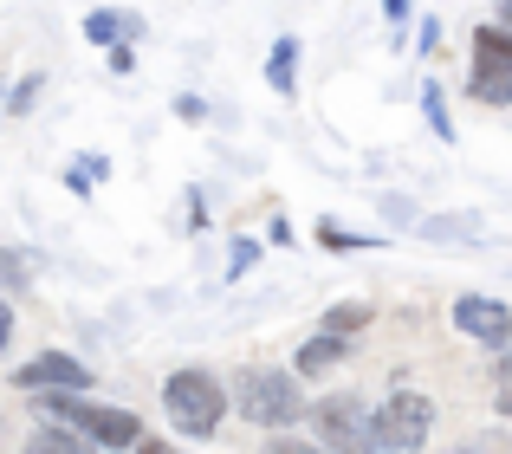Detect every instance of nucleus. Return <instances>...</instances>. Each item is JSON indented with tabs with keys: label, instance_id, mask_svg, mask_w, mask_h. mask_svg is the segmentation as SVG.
Wrapping results in <instances>:
<instances>
[{
	"label": "nucleus",
	"instance_id": "f257e3e1",
	"mask_svg": "<svg viewBox=\"0 0 512 454\" xmlns=\"http://www.w3.org/2000/svg\"><path fill=\"white\" fill-rule=\"evenodd\" d=\"M33 409H39L46 422H65V429L91 435L98 448H143V429H137V416H130V409H111V403H85L78 390H46V396H39Z\"/></svg>",
	"mask_w": 512,
	"mask_h": 454
},
{
	"label": "nucleus",
	"instance_id": "f03ea898",
	"mask_svg": "<svg viewBox=\"0 0 512 454\" xmlns=\"http://www.w3.org/2000/svg\"><path fill=\"white\" fill-rule=\"evenodd\" d=\"M234 390H240V416H247L253 429H292V422L312 409L305 390L286 377V370H260V364H253V370H240Z\"/></svg>",
	"mask_w": 512,
	"mask_h": 454
},
{
	"label": "nucleus",
	"instance_id": "7ed1b4c3",
	"mask_svg": "<svg viewBox=\"0 0 512 454\" xmlns=\"http://www.w3.org/2000/svg\"><path fill=\"white\" fill-rule=\"evenodd\" d=\"M163 403H169V422L182 435H214L227 416V390L208 377V370H175L163 383Z\"/></svg>",
	"mask_w": 512,
	"mask_h": 454
},
{
	"label": "nucleus",
	"instance_id": "20e7f679",
	"mask_svg": "<svg viewBox=\"0 0 512 454\" xmlns=\"http://www.w3.org/2000/svg\"><path fill=\"white\" fill-rule=\"evenodd\" d=\"M428 429H435V409H428V396H415V390H396V396H389V403L370 416V442L389 448V454L422 448Z\"/></svg>",
	"mask_w": 512,
	"mask_h": 454
},
{
	"label": "nucleus",
	"instance_id": "39448f33",
	"mask_svg": "<svg viewBox=\"0 0 512 454\" xmlns=\"http://www.w3.org/2000/svg\"><path fill=\"white\" fill-rule=\"evenodd\" d=\"M474 98L480 104H512V26H480L474 33Z\"/></svg>",
	"mask_w": 512,
	"mask_h": 454
},
{
	"label": "nucleus",
	"instance_id": "423d86ee",
	"mask_svg": "<svg viewBox=\"0 0 512 454\" xmlns=\"http://www.w3.org/2000/svg\"><path fill=\"white\" fill-rule=\"evenodd\" d=\"M318 442L331 454H370V403L363 396H325L318 403Z\"/></svg>",
	"mask_w": 512,
	"mask_h": 454
},
{
	"label": "nucleus",
	"instance_id": "0eeeda50",
	"mask_svg": "<svg viewBox=\"0 0 512 454\" xmlns=\"http://www.w3.org/2000/svg\"><path fill=\"white\" fill-rule=\"evenodd\" d=\"M454 325H461L474 344H487V351H506V344H512V312L500 299H474V292L454 299Z\"/></svg>",
	"mask_w": 512,
	"mask_h": 454
},
{
	"label": "nucleus",
	"instance_id": "6e6552de",
	"mask_svg": "<svg viewBox=\"0 0 512 454\" xmlns=\"http://www.w3.org/2000/svg\"><path fill=\"white\" fill-rule=\"evenodd\" d=\"M13 383H20V390H78V396H85L91 370L78 364V357H65V351H46V357H33V364L13 370Z\"/></svg>",
	"mask_w": 512,
	"mask_h": 454
},
{
	"label": "nucleus",
	"instance_id": "1a4fd4ad",
	"mask_svg": "<svg viewBox=\"0 0 512 454\" xmlns=\"http://www.w3.org/2000/svg\"><path fill=\"white\" fill-rule=\"evenodd\" d=\"M85 39L91 46H130V39H143V20L137 13H111V7H98V13H85Z\"/></svg>",
	"mask_w": 512,
	"mask_h": 454
},
{
	"label": "nucleus",
	"instance_id": "9d476101",
	"mask_svg": "<svg viewBox=\"0 0 512 454\" xmlns=\"http://www.w3.org/2000/svg\"><path fill=\"white\" fill-rule=\"evenodd\" d=\"M266 85L279 91V98H292L299 91V39H273V52H266Z\"/></svg>",
	"mask_w": 512,
	"mask_h": 454
},
{
	"label": "nucleus",
	"instance_id": "9b49d317",
	"mask_svg": "<svg viewBox=\"0 0 512 454\" xmlns=\"http://www.w3.org/2000/svg\"><path fill=\"white\" fill-rule=\"evenodd\" d=\"M26 454H91V435L65 429V422H46V429H33V442H26Z\"/></svg>",
	"mask_w": 512,
	"mask_h": 454
},
{
	"label": "nucleus",
	"instance_id": "f8f14e48",
	"mask_svg": "<svg viewBox=\"0 0 512 454\" xmlns=\"http://www.w3.org/2000/svg\"><path fill=\"white\" fill-rule=\"evenodd\" d=\"M331 364H344V338H338V331H318V338H305V351H299V370H305V377H325Z\"/></svg>",
	"mask_w": 512,
	"mask_h": 454
},
{
	"label": "nucleus",
	"instance_id": "ddd939ff",
	"mask_svg": "<svg viewBox=\"0 0 512 454\" xmlns=\"http://www.w3.org/2000/svg\"><path fill=\"white\" fill-rule=\"evenodd\" d=\"M422 234H428V240H474L480 221H474V215H441V221H422Z\"/></svg>",
	"mask_w": 512,
	"mask_h": 454
},
{
	"label": "nucleus",
	"instance_id": "4468645a",
	"mask_svg": "<svg viewBox=\"0 0 512 454\" xmlns=\"http://www.w3.org/2000/svg\"><path fill=\"white\" fill-rule=\"evenodd\" d=\"M422 111H428V130L448 143V137H454V124H448V104H441V85H422Z\"/></svg>",
	"mask_w": 512,
	"mask_h": 454
},
{
	"label": "nucleus",
	"instance_id": "2eb2a0df",
	"mask_svg": "<svg viewBox=\"0 0 512 454\" xmlns=\"http://www.w3.org/2000/svg\"><path fill=\"white\" fill-rule=\"evenodd\" d=\"M318 247H331V253H357V247H376V240H363V234H344L338 221H318Z\"/></svg>",
	"mask_w": 512,
	"mask_h": 454
},
{
	"label": "nucleus",
	"instance_id": "dca6fc26",
	"mask_svg": "<svg viewBox=\"0 0 512 454\" xmlns=\"http://www.w3.org/2000/svg\"><path fill=\"white\" fill-rule=\"evenodd\" d=\"M357 325H370V305H338V312L325 318V331H338V338H344V331H357Z\"/></svg>",
	"mask_w": 512,
	"mask_h": 454
},
{
	"label": "nucleus",
	"instance_id": "f3484780",
	"mask_svg": "<svg viewBox=\"0 0 512 454\" xmlns=\"http://www.w3.org/2000/svg\"><path fill=\"white\" fill-rule=\"evenodd\" d=\"M493 409L512 416V357H500V383H493Z\"/></svg>",
	"mask_w": 512,
	"mask_h": 454
},
{
	"label": "nucleus",
	"instance_id": "a211bd4d",
	"mask_svg": "<svg viewBox=\"0 0 512 454\" xmlns=\"http://www.w3.org/2000/svg\"><path fill=\"white\" fill-rule=\"evenodd\" d=\"M33 98H39V72H33V78H20V85H13L7 111H13V117H20V111H33Z\"/></svg>",
	"mask_w": 512,
	"mask_h": 454
},
{
	"label": "nucleus",
	"instance_id": "6ab92c4d",
	"mask_svg": "<svg viewBox=\"0 0 512 454\" xmlns=\"http://www.w3.org/2000/svg\"><path fill=\"white\" fill-rule=\"evenodd\" d=\"M266 454H331L325 442H266Z\"/></svg>",
	"mask_w": 512,
	"mask_h": 454
},
{
	"label": "nucleus",
	"instance_id": "aec40b11",
	"mask_svg": "<svg viewBox=\"0 0 512 454\" xmlns=\"http://www.w3.org/2000/svg\"><path fill=\"white\" fill-rule=\"evenodd\" d=\"M253 260H260V240H234V273H247Z\"/></svg>",
	"mask_w": 512,
	"mask_h": 454
},
{
	"label": "nucleus",
	"instance_id": "412c9836",
	"mask_svg": "<svg viewBox=\"0 0 512 454\" xmlns=\"http://www.w3.org/2000/svg\"><path fill=\"white\" fill-rule=\"evenodd\" d=\"M441 46V20H435V13H422V52H435Z\"/></svg>",
	"mask_w": 512,
	"mask_h": 454
},
{
	"label": "nucleus",
	"instance_id": "4be33fe9",
	"mask_svg": "<svg viewBox=\"0 0 512 454\" xmlns=\"http://www.w3.org/2000/svg\"><path fill=\"white\" fill-rule=\"evenodd\" d=\"M7 338H13V305L0 299V351H7Z\"/></svg>",
	"mask_w": 512,
	"mask_h": 454
},
{
	"label": "nucleus",
	"instance_id": "5701e85b",
	"mask_svg": "<svg viewBox=\"0 0 512 454\" xmlns=\"http://www.w3.org/2000/svg\"><path fill=\"white\" fill-rule=\"evenodd\" d=\"M0 279H7V286H13V279H26V266H20V260H7V253H0Z\"/></svg>",
	"mask_w": 512,
	"mask_h": 454
},
{
	"label": "nucleus",
	"instance_id": "b1692460",
	"mask_svg": "<svg viewBox=\"0 0 512 454\" xmlns=\"http://www.w3.org/2000/svg\"><path fill=\"white\" fill-rule=\"evenodd\" d=\"M383 13H389V20L402 26V20H409V0H383Z\"/></svg>",
	"mask_w": 512,
	"mask_h": 454
},
{
	"label": "nucleus",
	"instance_id": "393cba45",
	"mask_svg": "<svg viewBox=\"0 0 512 454\" xmlns=\"http://www.w3.org/2000/svg\"><path fill=\"white\" fill-rule=\"evenodd\" d=\"M506 26H512V0H506Z\"/></svg>",
	"mask_w": 512,
	"mask_h": 454
},
{
	"label": "nucleus",
	"instance_id": "a878e982",
	"mask_svg": "<svg viewBox=\"0 0 512 454\" xmlns=\"http://www.w3.org/2000/svg\"><path fill=\"white\" fill-rule=\"evenodd\" d=\"M0 111H7V91H0Z\"/></svg>",
	"mask_w": 512,
	"mask_h": 454
}]
</instances>
